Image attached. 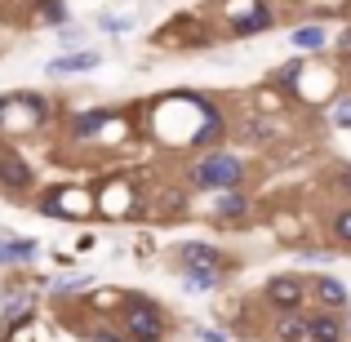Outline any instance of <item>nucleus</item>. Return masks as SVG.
Segmentation results:
<instances>
[{
    "instance_id": "f8f14e48",
    "label": "nucleus",
    "mask_w": 351,
    "mask_h": 342,
    "mask_svg": "<svg viewBox=\"0 0 351 342\" xmlns=\"http://www.w3.org/2000/svg\"><path fill=\"white\" fill-rule=\"evenodd\" d=\"M218 218H223V223H236V218H245L249 214V200L240 196V191H223V196H218V209H214Z\"/></svg>"
},
{
    "instance_id": "412c9836",
    "label": "nucleus",
    "mask_w": 351,
    "mask_h": 342,
    "mask_svg": "<svg viewBox=\"0 0 351 342\" xmlns=\"http://www.w3.org/2000/svg\"><path fill=\"white\" fill-rule=\"evenodd\" d=\"M196 338H200V342H227L218 329H196Z\"/></svg>"
},
{
    "instance_id": "0eeeda50",
    "label": "nucleus",
    "mask_w": 351,
    "mask_h": 342,
    "mask_svg": "<svg viewBox=\"0 0 351 342\" xmlns=\"http://www.w3.org/2000/svg\"><path fill=\"white\" fill-rule=\"evenodd\" d=\"M307 293H311V298H316L325 311H343V307H347V289H343L338 280H329V276H316Z\"/></svg>"
},
{
    "instance_id": "2eb2a0df",
    "label": "nucleus",
    "mask_w": 351,
    "mask_h": 342,
    "mask_svg": "<svg viewBox=\"0 0 351 342\" xmlns=\"http://www.w3.org/2000/svg\"><path fill=\"white\" fill-rule=\"evenodd\" d=\"M36 23L62 27V23H67V5H62V0H40V5H36Z\"/></svg>"
},
{
    "instance_id": "1a4fd4ad",
    "label": "nucleus",
    "mask_w": 351,
    "mask_h": 342,
    "mask_svg": "<svg viewBox=\"0 0 351 342\" xmlns=\"http://www.w3.org/2000/svg\"><path fill=\"white\" fill-rule=\"evenodd\" d=\"M98 67V53L85 49V53H67V58H53L49 62V76H71V71H94Z\"/></svg>"
},
{
    "instance_id": "423d86ee",
    "label": "nucleus",
    "mask_w": 351,
    "mask_h": 342,
    "mask_svg": "<svg viewBox=\"0 0 351 342\" xmlns=\"http://www.w3.org/2000/svg\"><path fill=\"white\" fill-rule=\"evenodd\" d=\"M0 187H9V191L32 187V164H27L23 156L5 151V156H0Z\"/></svg>"
},
{
    "instance_id": "a211bd4d",
    "label": "nucleus",
    "mask_w": 351,
    "mask_h": 342,
    "mask_svg": "<svg viewBox=\"0 0 351 342\" xmlns=\"http://www.w3.org/2000/svg\"><path fill=\"white\" fill-rule=\"evenodd\" d=\"M334 125L351 129V98H338V103H334Z\"/></svg>"
},
{
    "instance_id": "ddd939ff",
    "label": "nucleus",
    "mask_w": 351,
    "mask_h": 342,
    "mask_svg": "<svg viewBox=\"0 0 351 342\" xmlns=\"http://www.w3.org/2000/svg\"><path fill=\"white\" fill-rule=\"evenodd\" d=\"M107 120H112V112H85V116L71 120V134H76V138H94V134L107 129Z\"/></svg>"
},
{
    "instance_id": "20e7f679",
    "label": "nucleus",
    "mask_w": 351,
    "mask_h": 342,
    "mask_svg": "<svg viewBox=\"0 0 351 342\" xmlns=\"http://www.w3.org/2000/svg\"><path fill=\"white\" fill-rule=\"evenodd\" d=\"M302 298H307V284L298 280V276H276L271 284H267V302L280 311H298Z\"/></svg>"
},
{
    "instance_id": "f257e3e1",
    "label": "nucleus",
    "mask_w": 351,
    "mask_h": 342,
    "mask_svg": "<svg viewBox=\"0 0 351 342\" xmlns=\"http://www.w3.org/2000/svg\"><path fill=\"white\" fill-rule=\"evenodd\" d=\"M178 262H182V276H187L191 293H205L223 280V254H218L214 245H182Z\"/></svg>"
},
{
    "instance_id": "9d476101",
    "label": "nucleus",
    "mask_w": 351,
    "mask_h": 342,
    "mask_svg": "<svg viewBox=\"0 0 351 342\" xmlns=\"http://www.w3.org/2000/svg\"><path fill=\"white\" fill-rule=\"evenodd\" d=\"M276 23V9H267V5H254L249 14H236V32L240 36H254V32H263V27H271Z\"/></svg>"
},
{
    "instance_id": "6ab92c4d",
    "label": "nucleus",
    "mask_w": 351,
    "mask_h": 342,
    "mask_svg": "<svg viewBox=\"0 0 351 342\" xmlns=\"http://www.w3.org/2000/svg\"><path fill=\"white\" fill-rule=\"evenodd\" d=\"M338 53H343V58L351 62V27H347V32H343V36H338Z\"/></svg>"
},
{
    "instance_id": "4be33fe9",
    "label": "nucleus",
    "mask_w": 351,
    "mask_h": 342,
    "mask_svg": "<svg viewBox=\"0 0 351 342\" xmlns=\"http://www.w3.org/2000/svg\"><path fill=\"white\" fill-rule=\"evenodd\" d=\"M293 76H298V62H289V67H280V85H293Z\"/></svg>"
},
{
    "instance_id": "4468645a",
    "label": "nucleus",
    "mask_w": 351,
    "mask_h": 342,
    "mask_svg": "<svg viewBox=\"0 0 351 342\" xmlns=\"http://www.w3.org/2000/svg\"><path fill=\"white\" fill-rule=\"evenodd\" d=\"M276 338L280 342H311L307 338V316H285L280 325H276Z\"/></svg>"
},
{
    "instance_id": "5701e85b",
    "label": "nucleus",
    "mask_w": 351,
    "mask_h": 342,
    "mask_svg": "<svg viewBox=\"0 0 351 342\" xmlns=\"http://www.w3.org/2000/svg\"><path fill=\"white\" fill-rule=\"evenodd\" d=\"M338 182H343V191H347V196H351V164H347V169H343V178H338Z\"/></svg>"
},
{
    "instance_id": "6e6552de",
    "label": "nucleus",
    "mask_w": 351,
    "mask_h": 342,
    "mask_svg": "<svg viewBox=\"0 0 351 342\" xmlns=\"http://www.w3.org/2000/svg\"><path fill=\"white\" fill-rule=\"evenodd\" d=\"M32 258H36V240L0 236V267H18V262H32Z\"/></svg>"
},
{
    "instance_id": "aec40b11",
    "label": "nucleus",
    "mask_w": 351,
    "mask_h": 342,
    "mask_svg": "<svg viewBox=\"0 0 351 342\" xmlns=\"http://www.w3.org/2000/svg\"><path fill=\"white\" fill-rule=\"evenodd\" d=\"M80 284H89L85 276H80V280H58V284H53V289H58V293H71V289H80Z\"/></svg>"
},
{
    "instance_id": "dca6fc26",
    "label": "nucleus",
    "mask_w": 351,
    "mask_h": 342,
    "mask_svg": "<svg viewBox=\"0 0 351 342\" xmlns=\"http://www.w3.org/2000/svg\"><path fill=\"white\" fill-rule=\"evenodd\" d=\"M293 45H298V49H320V45H325V32H320V27H298V32H293Z\"/></svg>"
},
{
    "instance_id": "f03ea898",
    "label": "nucleus",
    "mask_w": 351,
    "mask_h": 342,
    "mask_svg": "<svg viewBox=\"0 0 351 342\" xmlns=\"http://www.w3.org/2000/svg\"><path fill=\"white\" fill-rule=\"evenodd\" d=\"M165 329H169L165 325V311L147 293H129L125 298V334L134 342H160Z\"/></svg>"
},
{
    "instance_id": "f3484780",
    "label": "nucleus",
    "mask_w": 351,
    "mask_h": 342,
    "mask_svg": "<svg viewBox=\"0 0 351 342\" xmlns=\"http://www.w3.org/2000/svg\"><path fill=\"white\" fill-rule=\"evenodd\" d=\"M334 240H338L343 249H351V209H343V214L334 218Z\"/></svg>"
},
{
    "instance_id": "9b49d317",
    "label": "nucleus",
    "mask_w": 351,
    "mask_h": 342,
    "mask_svg": "<svg viewBox=\"0 0 351 342\" xmlns=\"http://www.w3.org/2000/svg\"><path fill=\"white\" fill-rule=\"evenodd\" d=\"M23 316H32V293H14V298L5 302V329H0V338L14 334V325H18Z\"/></svg>"
},
{
    "instance_id": "7ed1b4c3",
    "label": "nucleus",
    "mask_w": 351,
    "mask_h": 342,
    "mask_svg": "<svg viewBox=\"0 0 351 342\" xmlns=\"http://www.w3.org/2000/svg\"><path fill=\"white\" fill-rule=\"evenodd\" d=\"M240 178H245V164L227 151L205 156V160L191 169V187H200V191H236Z\"/></svg>"
},
{
    "instance_id": "39448f33",
    "label": "nucleus",
    "mask_w": 351,
    "mask_h": 342,
    "mask_svg": "<svg viewBox=\"0 0 351 342\" xmlns=\"http://www.w3.org/2000/svg\"><path fill=\"white\" fill-rule=\"evenodd\" d=\"M307 338L311 342H343L347 320H338L334 311H316V316H307Z\"/></svg>"
}]
</instances>
